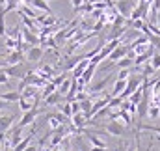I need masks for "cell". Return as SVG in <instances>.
I'll list each match as a JSON object with an SVG mask.
<instances>
[{
    "label": "cell",
    "mask_w": 160,
    "mask_h": 151,
    "mask_svg": "<svg viewBox=\"0 0 160 151\" xmlns=\"http://www.w3.org/2000/svg\"><path fill=\"white\" fill-rule=\"evenodd\" d=\"M142 82H143V76H138V75H130L128 78H127V86H125V90L121 91V95H119V99H128L140 86H142Z\"/></svg>",
    "instance_id": "6da1fadb"
},
{
    "label": "cell",
    "mask_w": 160,
    "mask_h": 151,
    "mask_svg": "<svg viewBox=\"0 0 160 151\" xmlns=\"http://www.w3.org/2000/svg\"><path fill=\"white\" fill-rule=\"evenodd\" d=\"M114 76H116V71H114V73H110L108 76H104L101 82H97V84H93V86H86V91H88V95H97V93H101V91L106 88V84H108V82H110Z\"/></svg>",
    "instance_id": "7a4b0ae2"
},
{
    "label": "cell",
    "mask_w": 160,
    "mask_h": 151,
    "mask_svg": "<svg viewBox=\"0 0 160 151\" xmlns=\"http://www.w3.org/2000/svg\"><path fill=\"white\" fill-rule=\"evenodd\" d=\"M41 110L38 108V107H34L32 110H28V112H22V116H21V119H19V123H17V127H21V129H24L26 125H32L34 121H36V117H38V114H39Z\"/></svg>",
    "instance_id": "3957f363"
},
{
    "label": "cell",
    "mask_w": 160,
    "mask_h": 151,
    "mask_svg": "<svg viewBox=\"0 0 160 151\" xmlns=\"http://www.w3.org/2000/svg\"><path fill=\"white\" fill-rule=\"evenodd\" d=\"M43 56H45V49L39 47V45H34V47H28V50H26V56H24V58H26L28 62H32V64H34V62H39Z\"/></svg>",
    "instance_id": "277c9868"
},
{
    "label": "cell",
    "mask_w": 160,
    "mask_h": 151,
    "mask_svg": "<svg viewBox=\"0 0 160 151\" xmlns=\"http://www.w3.org/2000/svg\"><path fill=\"white\" fill-rule=\"evenodd\" d=\"M114 8L118 9V13H119V15H123V17H127V19H128V15H130V11H132L134 4H132V0H116Z\"/></svg>",
    "instance_id": "5b68a950"
},
{
    "label": "cell",
    "mask_w": 160,
    "mask_h": 151,
    "mask_svg": "<svg viewBox=\"0 0 160 151\" xmlns=\"http://www.w3.org/2000/svg\"><path fill=\"white\" fill-rule=\"evenodd\" d=\"M4 73L8 76H15V78H24V75L28 73L24 67H22V64H17V65H6L4 67Z\"/></svg>",
    "instance_id": "8992f818"
},
{
    "label": "cell",
    "mask_w": 160,
    "mask_h": 151,
    "mask_svg": "<svg viewBox=\"0 0 160 151\" xmlns=\"http://www.w3.org/2000/svg\"><path fill=\"white\" fill-rule=\"evenodd\" d=\"M4 60H6V65H17V64H22L24 54H22V50H17L15 49V50H9Z\"/></svg>",
    "instance_id": "52a82bcc"
},
{
    "label": "cell",
    "mask_w": 160,
    "mask_h": 151,
    "mask_svg": "<svg viewBox=\"0 0 160 151\" xmlns=\"http://www.w3.org/2000/svg\"><path fill=\"white\" fill-rule=\"evenodd\" d=\"M22 138H24V136H22V129L15 125V127L11 129V136H9V140H8L9 148H15V146H17V144H19V142L22 140Z\"/></svg>",
    "instance_id": "ba28073f"
},
{
    "label": "cell",
    "mask_w": 160,
    "mask_h": 151,
    "mask_svg": "<svg viewBox=\"0 0 160 151\" xmlns=\"http://www.w3.org/2000/svg\"><path fill=\"white\" fill-rule=\"evenodd\" d=\"M21 34H22V41H26L30 47H34V45H39V36H38V34H34L32 30L24 28V30H21Z\"/></svg>",
    "instance_id": "9c48e42d"
},
{
    "label": "cell",
    "mask_w": 160,
    "mask_h": 151,
    "mask_svg": "<svg viewBox=\"0 0 160 151\" xmlns=\"http://www.w3.org/2000/svg\"><path fill=\"white\" fill-rule=\"evenodd\" d=\"M127 32H128V26L127 24L125 26H112V30L108 34V39H121Z\"/></svg>",
    "instance_id": "30bf717a"
},
{
    "label": "cell",
    "mask_w": 160,
    "mask_h": 151,
    "mask_svg": "<svg viewBox=\"0 0 160 151\" xmlns=\"http://www.w3.org/2000/svg\"><path fill=\"white\" fill-rule=\"evenodd\" d=\"M88 65H89V60L82 58V60H80L78 64L75 65V69L71 71V76H73V78H80V75H82V73L86 71V67H88Z\"/></svg>",
    "instance_id": "8fae6325"
},
{
    "label": "cell",
    "mask_w": 160,
    "mask_h": 151,
    "mask_svg": "<svg viewBox=\"0 0 160 151\" xmlns=\"http://www.w3.org/2000/svg\"><path fill=\"white\" fill-rule=\"evenodd\" d=\"M30 6H32L34 9L43 11V13H52V9H50V6H48L47 0H30Z\"/></svg>",
    "instance_id": "7c38bea8"
},
{
    "label": "cell",
    "mask_w": 160,
    "mask_h": 151,
    "mask_svg": "<svg viewBox=\"0 0 160 151\" xmlns=\"http://www.w3.org/2000/svg\"><path fill=\"white\" fill-rule=\"evenodd\" d=\"M15 123V116H0V133H8Z\"/></svg>",
    "instance_id": "4fadbf2b"
},
{
    "label": "cell",
    "mask_w": 160,
    "mask_h": 151,
    "mask_svg": "<svg viewBox=\"0 0 160 151\" xmlns=\"http://www.w3.org/2000/svg\"><path fill=\"white\" fill-rule=\"evenodd\" d=\"M0 99L2 101H8V103H17L21 99V91L11 90V91H6V93H0Z\"/></svg>",
    "instance_id": "5bb4252c"
},
{
    "label": "cell",
    "mask_w": 160,
    "mask_h": 151,
    "mask_svg": "<svg viewBox=\"0 0 160 151\" xmlns=\"http://www.w3.org/2000/svg\"><path fill=\"white\" fill-rule=\"evenodd\" d=\"M65 58H67V60H65V64L62 65V69L67 73V71H73V69H75V65L78 64V62L82 60V58H84V56L80 54V56H75V58H69V56H65Z\"/></svg>",
    "instance_id": "9a60e30c"
},
{
    "label": "cell",
    "mask_w": 160,
    "mask_h": 151,
    "mask_svg": "<svg viewBox=\"0 0 160 151\" xmlns=\"http://www.w3.org/2000/svg\"><path fill=\"white\" fill-rule=\"evenodd\" d=\"M62 97H63V95H60V93H58V90H56V91H52L48 97H45V99H43V101H45V107H56V105L62 101Z\"/></svg>",
    "instance_id": "2e32d148"
},
{
    "label": "cell",
    "mask_w": 160,
    "mask_h": 151,
    "mask_svg": "<svg viewBox=\"0 0 160 151\" xmlns=\"http://www.w3.org/2000/svg\"><path fill=\"white\" fill-rule=\"evenodd\" d=\"M21 97H24V99H36V97H39V91H38L36 86H26L21 91Z\"/></svg>",
    "instance_id": "e0dca14e"
},
{
    "label": "cell",
    "mask_w": 160,
    "mask_h": 151,
    "mask_svg": "<svg viewBox=\"0 0 160 151\" xmlns=\"http://www.w3.org/2000/svg\"><path fill=\"white\" fill-rule=\"evenodd\" d=\"M32 138H34V133H30L28 136H24V138H22V140H21V142L15 146V148H11V151H24L26 148H28V146H30Z\"/></svg>",
    "instance_id": "ac0fdd59"
},
{
    "label": "cell",
    "mask_w": 160,
    "mask_h": 151,
    "mask_svg": "<svg viewBox=\"0 0 160 151\" xmlns=\"http://www.w3.org/2000/svg\"><path fill=\"white\" fill-rule=\"evenodd\" d=\"M136 129H138V131H145V133H155V134L160 136V127L158 125H143V123H138Z\"/></svg>",
    "instance_id": "d6986e66"
},
{
    "label": "cell",
    "mask_w": 160,
    "mask_h": 151,
    "mask_svg": "<svg viewBox=\"0 0 160 151\" xmlns=\"http://www.w3.org/2000/svg\"><path fill=\"white\" fill-rule=\"evenodd\" d=\"M71 82H73V76H67V78L58 86V93L65 97V93H67V91H69V88H71Z\"/></svg>",
    "instance_id": "ffe728a7"
},
{
    "label": "cell",
    "mask_w": 160,
    "mask_h": 151,
    "mask_svg": "<svg viewBox=\"0 0 160 151\" xmlns=\"http://www.w3.org/2000/svg\"><path fill=\"white\" fill-rule=\"evenodd\" d=\"M130 65H132V58L128 56H123L121 60L116 62V69H130Z\"/></svg>",
    "instance_id": "44dd1931"
},
{
    "label": "cell",
    "mask_w": 160,
    "mask_h": 151,
    "mask_svg": "<svg viewBox=\"0 0 160 151\" xmlns=\"http://www.w3.org/2000/svg\"><path fill=\"white\" fill-rule=\"evenodd\" d=\"M147 116H149L151 119H158V117H160V105H151V103H149Z\"/></svg>",
    "instance_id": "7402d4cb"
},
{
    "label": "cell",
    "mask_w": 160,
    "mask_h": 151,
    "mask_svg": "<svg viewBox=\"0 0 160 151\" xmlns=\"http://www.w3.org/2000/svg\"><path fill=\"white\" fill-rule=\"evenodd\" d=\"M6 34H8V30H6V11L0 6V38H6Z\"/></svg>",
    "instance_id": "603a6c76"
},
{
    "label": "cell",
    "mask_w": 160,
    "mask_h": 151,
    "mask_svg": "<svg viewBox=\"0 0 160 151\" xmlns=\"http://www.w3.org/2000/svg\"><path fill=\"white\" fill-rule=\"evenodd\" d=\"M52 91H56V86H54L52 82H47V84L43 86V91L39 93V95H41V101H43L45 97H48V95H50Z\"/></svg>",
    "instance_id": "cb8c5ba5"
},
{
    "label": "cell",
    "mask_w": 160,
    "mask_h": 151,
    "mask_svg": "<svg viewBox=\"0 0 160 151\" xmlns=\"http://www.w3.org/2000/svg\"><path fill=\"white\" fill-rule=\"evenodd\" d=\"M149 64H151V67H153L155 71H158V69H160V52H158V50H155V52H153V56L149 58Z\"/></svg>",
    "instance_id": "d4e9b609"
},
{
    "label": "cell",
    "mask_w": 160,
    "mask_h": 151,
    "mask_svg": "<svg viewBox=\"0 0 160 151\" xmlns=\"http://www.w3.org/2000/svg\"><path fill=\"white\" fill-rule=\"evenodd\" d=\"M125 24H127V17H123V15L118 13V15L114 17V21H112V26H125ZM127 26H128V24H127Z\"/></svg>",
    "instance_id": "484cf974"
},
{
    "label": "cell",
    "mask_w": 160,
    "mask_h": 151,
    "mask_svg": "<svg viewBox=\"0 0 160 151\" xmlns=\"http://www.w3.org/2000/svg\"><path fill=\"white\" fill-rule=\"evenodd\" d=\"M65 78H67V73H65V71H62V73H60L58 76H54V78L50 80V82H52V84L56 86V90H58V86H60V84H62V82H63Z\"/></svg>",
    "instance_id": "4316f807"
},
{
    "label": "cell",
    "mask_w": 160,
    "mask_h": 151,
    "mask_svg": "<svg viewBox=\"0 0 160 151\" xmlns=\"http://www.w3.org/2000/svg\"><path fill=\"white\" fill-rule=\"evenodd\" d=\"M47 119H48V125H50V129H52V131H54V129H58V127L62 125V123L54 117V114H48V116H47Z\"/></svg>",
    "instance_id": "83f0119b"
},
{
    "label": "cell",
    "mask_w": 160,
    "mask_h": 151,
    "mask_svg": "<svg viewBox=\"0 0 160 151\" xmlns=\"http://www.w3.org/2000/svg\"><path fill=\"white\" fill-rule=\"evenodd\" d=\"M60 112L63 114V116H67L69 119H71V116H73V112H71V105H69V103H65V105H60Z\"/></svg>",
    "instance_id": "f1b7e54d"
},
{
    "label": "cell",
    "mask_w": 160,
    "mask_h": 151,
    "mask_svg": "<svg viewBox=\"0 0 160 151\" xmlns=\"http://www.w3.org/2000/svg\"><path fill=\"white\" fill-rule=\"evenodd\" d=\"M130 76V69H119V73L116 75V80H127Z\"/></svg>",
    "instance_id": "f546056e"
},
{
    "label": "cell",
    "mask_w": 160,
    "mask_h": 151,
    "mask_svg": "<svg viewBox=\"0 0 160 151\" xmlns=\"http://www.w3.org/2000/svg\"><path fill=\"white\" fill-rule=\"evenodd\" d=\"M157 73L153 67H151V64H145V67H143V78H149V76H153Z\"/></svg>",
    "instance_id": "4dcf8cb0"
},
{
    "label": "cell",
    "mask_w": 160,
    "mask_h": 151,
    "mask_svg": "<svg viewBox=\"0 0 160 151\" xmlns=\"http://www.w3.org/2000/svg\"><path fill=\"white\" fill-rule=\"evenodd\" d=\"M69 105H71V112H73V116H75V114H78V112H82V110H80V103H78V101H75V99H73V101H69Z\"/></svg>",
    "instance_id": "1f68e13d"
},
{
    "label": "cell",
    "mask_w": 160,
    "mask_h": 151,
    "mask_svg": "<svg viewBox=\"0 0 160 151\" xmlns=\"http://www.w3.org/2000/svg\"><path fill=\"white\" fill-rule=\"evenodd\" d=\"M153 149V142L149 144V148H147V151ZM134 151H142V146H140V138H136V148H134Z\"/></svg>",
    "instance_id": "d6a6232c"
},
{
    "label": "cell",
    "mask_w": 160,
    "mask_h": 151,
    "mask_svg": "<svg viewBox=\"0 0 160 151\" xmlns=\"http://www.w3.org/2000/svg\"><path fill=\"white\" fill-rule=\"evenodd\" d=\"M8 82H9V76L2 71V73H0V84H8Z\"/></svg>",
    "instance_id": "836d02e7"
},
{
    "label": "cell",
    "mask_w": 160,
    "mask_h": 151,
    "mask_svg": "<svg viewBox=\"0 0 160 151\" xmlns=\"http://www.w3.org/2000/svg\"><path fill=\"white\" fill-rule=\"evenodd\" d=\"M84 4V0H71V6H73V9H77L78 6H82Z\"/></svg>",
    "instance_id": "e575fe53"
},
{
    "label": "cell",
    "mask_w": 160,
    "mask_h": 151,
    "mask_svg": "<svg viewBox=\"0 0 160 151\" xmlns=\"http://www.w3.org/2000/svg\"><path fill=\"white\" fill-rule=\"evenodd\" d=\"M89 151H112V149H110V148H95V146H91Z\"/></svg>",
    "instance_id": "d590c367"
},
{
    "label": "cell",
    "mask_w": 160,
    "mask_h": 151,
    "mask_svg": "<svg viewBox=\"0 0 160 151\" xmlns=\"http://www.w3.org/2000/svg\"><path fill=\"white\" fill-rule=\"evenodd\" d=\"M8 107H9V103H8V101H2V99H0V110H4V108H8Z\"/></svg>",
    "instance_id": "8d00e7d4"
},
{
    "label": "cell",
    "mask_w": 160,
    "mask_h": 151,
    "mask_svg": "<svg viewBox=\"0 0 160 151\" xmlns=\"http://www.w3.org/2000/svg\"><path fill=\"white\" fill-rule=\"evenodd\" d=\"M24 151H41V149H39V146H28Z\"/></svg>",
    "instance_id": "74e56055"
},
{
    "label": "cell",
    "mask_w": 160,
    "mask_h": 151,
    "mask_svg": "<svg viewBox=\"0 0 160 151\" xmlns=\"http://www.w3.org/2000/svg\"><path fill=\"white\" fill-rule=\"evenodd\" d=\"M0 67H6V60H4V56L0 54Z\"/></svg>",
    "instance_id": "f35d334b"
},
{
    "label": "cell",
    "mask_w": 160,
    "mask_h": 151,
    "mask_svg": "<svg viewBox=\"0 0 160 151\" xmlns=\"http://www.w3.org/2000/svg\"><path fill=\"white\" fill-rule=\"evenodd\" d=\"M2 151H11V148H9V144H6V146L2 148Z\"/></svg>",
    "instance_id": "ab89813d"
},
{
    "label": "cell",
    "mask_w": 160,
    "mask_h": 151,
    "mask_svg": "<svg viewBox=\"0 0 160 151\" xmlns=\"http://www.w3.org/2000/svg\"><path fill=\"white\" fill-rule=\"evenodd\" d=\"M4 2H6V0H0V6H4Z\"/></svg>",
    "instance_id": "60d3db41"
},
{
    "label": "cell",
    "mask_w": 160,
    "mask_h": 151,
    "mask_svg": "<svg viewBox=\"0 0 160 151\" xmlns=\"http://www.w3.org/2000/svg\"><path fill=\"white\" fill-rule=\"evenodd\" d=\"M56 151H69V149H56Z\"/></svg>",
    "instance_id": "b9f144b4"
},
{
    "label": "cell",
    "mask_w": 160,
    "mask_h": 151,
    "mask_svg": "<svg viewBox=\"0 0 160 151\" xmlns=\"http://www.w3.org/2000/svg\"><path fill=\"white\" fill-rule=\"evenodd\" d=\"M2 71H4V67H0V73H2Z\"/></svg>",
    "instance_id": "7bdbcfd3"
},
{
    "label": "cell",
    "mask_w": 160,
    "mask_h": 151,
    "mask_svg": "<svg viewBox=\"0 0 160 151\" xmlns=\"http://www.w3.org/2000/svg\"><path fill=\"white\" fill-rule=\"evenodd\" d=\"M47 2H48V0H47Z\"/></svg>",
    "instance_id": "ee69618b"
}]
</instances>
